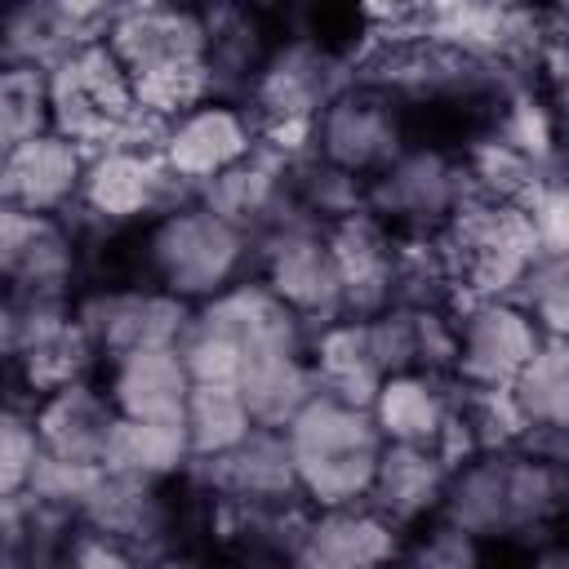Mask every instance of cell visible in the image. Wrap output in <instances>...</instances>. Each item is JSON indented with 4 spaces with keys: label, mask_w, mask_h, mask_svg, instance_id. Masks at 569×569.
<instances>
[{
    "label": "cell",
    "mask_w": 569,
    "mask_h": 569,
    "mask_svg": "<svg viewBox=\"0 0 569 569\" xmlns=\"http://www.w3.org/2000/svg\"><path fill=\"white\" fill-rule=\"evenodd\" d=\"M280 436L293 458L298 498L311 511L356 507L369 498L382 436L365 405H347L329 391H316Z\"/></svg>",
    "instance_id": "1"
},
{
    "label": "cell",
    "mask_w": 569,
    "mask_h": 569,
    "mask_svg": "<svg viewBox=\"0 0 569 569\" xmlns=\"http://www.w3.org/2000/svg\"><path fill=\"white\" fill-rule=\"evenodd\" d=\"M142 262L156 289L182 298L187 307H200L236 280H244V267L253 262V236L187 200L151 218Z\"/></svg>",
    "instance_id": "2"
},
{
    "label": "cell",
    "mask_w": 569,
    "mask_h": 569,
    "mask_svg": "<svg viewBox=\"0 0 569 569\" xmlns=\"http://www.w3.org/2000/svg\"><path fill=\"white\" fill-rule=\"evenodd\" d=\"M44 102L49 129L76 142L84 156L111 147L124 120L138 111L133 84L102 40L67 53L53 71H44Z\"/></svg>",
    "instance_id": "3"
},
{
    "label": "cell",
    "mask_w": 569,
    "mask_h": 569,
    "mask_svg": "<svg viewBox=\"0 0 569 569\" xmlns=\"http://www.w3.org/2000/svg\"><path fill=\"white\" fill-rule=\"evenodd\" d=\"M342 89H351V58L347 53H338L320 36H284L267 49L244 102L253 107L249 116L258 124H276V120L316 124V116Z\"/></svg>",
    "instance_id": "4"
},
{
    "label": "cell",
    "mask_w": 569,
    "mask_h": 569,
    "mask_svg": "<svg viewBox=\"0 0 569 569\" xmlns=\"http://www.w3.org/2000/svg\"><path fill=\"white\" fill-rule=\"evenodd\" d=\"M196 200L164 164L156 151H133V147H98L84 156V178H80V213L98 227H124L142 218H160L173 204Z\"/></svg>",
    "instance_id": "5"
},
{
    "label": "cell",
    "mask_w": 569,
    "mask_h": 569,
    "mask_svg": "<svg viewBox=\"0 0 569 569\" xmlns=\"http://www.w3.org/2000/svg\"><path fill=\"white\" fill-rule=\"evenodd\" d=\"M102 44L124 67L129 84L164 71H200L209 53L204 9L182 4H116Z\"/></svg>",
    "instance_id": "6"
},
{
    "label": "cell",
    "mask_w": 569,
    "mask_h": 569,
    "mask_svg": "<svg viewBox=\"0 0 569 569\" xmlns=\"http://www.w3.org/2000/svg\"><path fill=\"white\" fill-rule=\"evenodd\" d=\"M253 262H258V280L307 325V338L320 325L342 316V284H338L333 258L325 249L320 222H298V227L258 236Z\"/></svg>",
    "instance_id": "7"
},
{
    "label": "cell",
    "mask_w": 569,
    "mask_h": 569,
    "mask_svg": "<svg viewBox=\"0 0 569 569\" xmlns=\"http://www.w3.org/2000/svg\"><path fill=\"white\" fill-rule=\"evenodd\" d=\"M71 320L93 342L98 360H116L147 347H178L191 325V307L156 284L129 289H89L71 302Z\"/></svg>",
    "instance_id": "8"
},
{
    "label": "cell",
    "mask_w": 569,
    "mask_h": 569,
    "mask_svg": "<svg viewBox=\"0 0 569 569\" xmlns=\"http://www.w3.org/2000/svg\"><path fill=\"white\" fill-rule=\"evenodd\" d=\"M471 196L462 160L440 147H405L382 173L369 178V213L391 231H440Z\"/></svg>",
    "instance_id": "9"
},
{
    "label": "cell",
    "mask_w": 569,
    "mask_h": 569,
    "mask_svg": "<svg viewBox=\"0 0 569 569\" xmlns=\"http://www.w3.org/2000/svg\"><path fill=\"white\" fill-rule=\"evenodd\" d=\"M311 151H316V160H325L333 169H347V173L369 182L373 173H382L405 151L400 102L378 93V89H365V84L342 89L316 116Z\"/></svg>",
    "instance_id": "10"
},
{
    "label": "cell",
    "mask_w": 569,
    "mask_h": 569,
    "mask_svg": "<svg viewBox=\"0 0 569 569\" xmlns=\"http://www.w3.org/2000/svg\"><path fill=\"white\" fill-rule=\"evenodd\" d=\"M116 4L76 0H18L0 9V67L53 71L67 53L98 44Z\"/></svg>",
    "instance_id": "11"
},
{
    "label": "cell",
    "mask_w": 569,
    "mask_h": 569,
    "mask_svg": "<svg viewBox=\"0 0 569 569\" xmlns=\"http://www.w3.org/2000/svg\"><path fill=\"white\" fill-rule=\"evenodd\" d=\"M258 124L244 107L236 102H200L191 111H182L178 120L164 124L160 138V164L196 196V187H204L209 178L236 169L249 151H253Z\"/></svg>",
    "instance_id": "12"
},
{
    "label": "cell",
    "mask_w": 569,
    "mask_h": 569,
    "mask_svg": "<svg viewBox=\"0 0 569 569\" xmlns=\"http://www.w3.org/2000/svg\"><path fill=\"white\" fill-rule=\"evenodd\" d=\"M76 525L111 538L116 547H124L138 565L178 547L173 538V502L164 498V485L151 480H133V476H111L98 471L89 498L76 511Z\"/></svg>",
    "instance_id": "13"
},
{
    "label": "cell",
    "mask_w": 569,
    "mask_h": 569,
    "mask_svg": "<svg viewBox=\"0 0 569 569\" xmlns=\"http://www.w3.org/2000/svg\"><path fill=\"white\" fill-rule=\"evenodd\" d=\"M187 480L209 502H240V507H280L298 498L293 458L280 431L253 427L236 449L218 458H191Z\"/></svg>",
    "instance_id": "14"
},
{
    "label": "cell",
    "mask_w": 569,
    "mask_h": 569,
    "mask_svg": "<svg viewBox=\"0 0 569 569\" xmlns=\"http://www.w3.org/2000/svg\"><path fill=\"white\" fill-rule=\"evenodd\" d=\"M191 320L222 333L244 356V365L262 360V356H302L307 351V325L258 276H244L231 289L213 293L209 302L191 307Z\"/></svg>",
    "instance_id": "15"
},
{
    "label": "cell",
    "mask_w": 569,
    "mask_h": 569,
    "mask_svg": "<svg viewBox=\"0 0 569 569\" xmlns=\"http://www.w3.org/2000/svg\"><path fill=\"white\" fill-rule=\"evenodd\" d=\"M453 329H458V356H453L458 387H511V378L542 342L538 325L516 302H476L453 320Z\"/></svg>",
    "instance_id": "16"
},
{
    "label": "cell",
    "mask_w": 569,
    "mask_h": 569,
    "mask_svg": "<svg viewBox=\"0 0 569 569\" xmlns=\"http://www.w3.org/2000/svg\"><path fill=\"white\" fill-rule=\"evenodd\" d=\"M325 249H329L338 284H342V316L347 320H373L387 307H396V280H391L396 231L382 218L360 209L351 218L329 222Z\"/></svg>",
    "instance_id": "17"
},
{
    "label": "cell",
    "mask_w": 569,
    "mask_h": 569,
    "mask_svg": "<svg viewBox=\"0 0 569 569\" xmlns=\"http://www.w3.org/2000/svg\"><path fill=\"white\" fill-rule=\"evenodd\" d=\"M80 240L62 218L0 204V289L71 293Z\"/></svg>",
    "instance_id": "18"
},
{
    "label": "cell",
    "mask_w": 569,
    "mask_h": 569,
    "mask_svg": "<svg viewBox=\"0 0 569 569\" xmlns=\"http://www.w3.org/2000/svg\"><path fill=\"white\" fill-rule=\"evenodd\" d=\"M400 529L365 502L311 511L284 569H391L400 560Z\"/></svg>",
    "instance_id": "19"
},
{
    "label": "cell",
    "mask_w": 569,
    "mask_h": 569,
    "mask_svg": "<svg viewBox=\"0 0 569 569\" xmlns=\"http://www.w3.org/2000/svg\"><path fill=\"white\" fill-rule=\"evenodd\" d=\"M80 178H84V151L62 133L44 129L31 142H22L9 160H0V204L58 218L76 204Z\"/></svg>",
    "instance_id": "20"
},
{
    "label": "cell",
    "mask_w": 569,
    "mask_h": 569,
    "mask_svg": "<svg viewBox=\"0 0 569 569\" xmlns=\"http://www.w3.org/2000/svg\"><path fill=\"white\" fill-rule=\"evenodd\" d=\"M107 400L116 418L133 422H182L191 378L178 347H147L107 360Z\"/></svg>",
    "instance_id": "21"
},
{
    "label": "cell",
    "mask_w": 569,
    "mask_h": 569,
    "mask_svg": "<svg viewBox=\"0 0 569 569\" xmlns=\"http://www.w3.org/2000/svg\"><path fill=\"white\" fill-rule=\"evenodd\" d=\"M445 480H449V467L431 453V445H382L365 507L405 533L422 520H436Z\"/></svg>",
    "instance_id": "22"
},
{
    "label": "cell",
    "mask_w": 569,
    "mask_h": 569,
    "mask_svg": "<svg viewBox=\"0 0 569 569\" xmlns=\"http://www.w3.org/2000/svg\"><path fill=\"white\" fill-rule=\"evenodd\" d=\"M31 418H36L40 453L62 458V462L102 467V449H107V436L116 427V409H111L102 387H93L89 378L67 382V387L40 396Z\"/></svg>",
    "instance_id": "23"
},
{
    "label": "cell",
    "mask_w": 569,
    "mask_h": 569,
    "mask_svg": "<svg viewBox=\"0 0 569 569\" xmlns=\"http://www.w3.org/2000/svg\"><path fill=\"white\" fill-rule=\"evenodd\" d=\"M453 400H458L453 373L409 369V373H391L378 382L369 413H373L382 445H431L440 422L449 418Z\"/></svg>",
    "instance_id": "24"
},
{
    "label": "cell",
    "mask_w": 569,
    "mask_h": 569,
    "mask_svg": "<svg viewBox=\"0 0 569 569\" xmlns=\"http://www.w3.org/2000/svg\"><path fill=\"white\" fill-rule=\"evenodd\" d=\"M436 520L471 533L476 542L511 538V502H507V453H480L449 471Z\"/></svg>",
    "instance_id": "25"
},
{
    "label": "cell",
    "mask_w": 569,
    "mask_h": 569,
    "mask_svg": "<svg viewBox=\"0 0 569 569\" xmlns=\"http://www.w3.org/2000/svg\"><path fill=\"white\" fill-rule=\"evenodd\" d=\"M307 365L316 373V387L347 400V405H365L373 400L382 373L373 365V351H369V329L365 320H329L320 325L311 338H307Z\"/></svg>",
    "instance_id": "26"
},
{
    "label": "cell",
    "mask_w": 569,
    "mask_h": 569,
    "mask_svg": "<svg viewBox=\"0 0 569 569\" xmlns=\"http://www.w3.org/2000/svg\"><path fill=\"white\" fill-rule=\"evenodd\" d=\"M187 462H191V449H187L182 422H133V418H116V427L107 436V449H102V471L151 480V485H164L173 476H187Z\"/></svg>",
    "instance_id": "27"
},
{
    "label": "cell",
    "mask_w": 569,
    "mask_h": 569,
    "mask_svg": "<svg viewBox=\"0 0 569 569\" xmlns=\"http://www.w3.org/2000/svg\"><path fill=\"white\" fill-rule=\"evenodd\" d=\"M236 391L244 400V413L253 427L262 431H284L293 422V413L320 391L316 387V373L307 365V351L302 356H262V360H249L236 378Z\"/></svg>",
    "instance_id": "28"
},
{
    "label": "cell",
    "mask_w": 569,
    "mask_h": 569,
    "mask_svg": "<svg viewBox=\"0 0 569 569\" xmlns=\"http://www.w3.org/2000/svg\"><path fill=\"white\" fill-rule=\"evenodd\" d=\"M507 391L529 427H565L569 422V342L542 338Z\"/></svg>",
    "instance_id": "29"
},
{
    "label": "cell",
    "mask_w": 569,
    "mask_h": 569,
    "mask_svg": "<svg viewBox=\"0 0 569 569\" xmlns=\"http://www.w3.org/2000/svg\"><path fill=\"white\" fill-rule=\"evenodd\" d=\"M462 173H467L471 196L498 200V204H525L547 173H560V164L556 169H538L533 160H525L502 138L489 133V138H476L471 142V151L462 156Z\"/></svg>",
    "instance_id": "30"
},
{
    "label": "cell",
    "mask_w": 569,
    "mask_h": 569,
    "mask_svg": "<svg viewBox=\"0 0 569 569\" xmlns=\"http://www.w3.org/2000/svg\"><path fill=\"white\" fill-rule=\"evenodd\" d=\"M182 431H187L191 458H218V453L236 449L253 431V422H249L236 387H196L191 382V396L182 409Z\"/></svg>",
    "instance_id": "31"
},
{
    "label": "cell",
    "mask_w": 569,
    "mask_h": 569,
    "mask_svg": "<svg viewBox=\"0 0 569 569\" xmlns=\"http://www.w3.org/2000/svg\"><path fill=\"white\" fill-rule=\"evenodd\" d=\"M62 325H71V293L0 289V360L18 365Z\"/></svg>",
    "instance_id": "32"
},
{
    "label": "cell",
    "mask_w": 569,
    "mask_h": 569,
    "mask_svg": "<svg viewBox=\"0 0 569 569\" xmlns=\"http://www.w3.org/2000/svg\"><path fill=\"white\" fill-rule=\"evenodd\" d=\"M493 138H502L511 151H520L525 160H533L538 169H556L560 164V133H556V107L551 98L538 93V84L516 89L502 98V111L493 120Z\"/></svg>",
    "instance_id": "33"
},
{
    "label": "cell",
    "mask_w": 569,
    "mask_h": 569,
    "mask_svg": "<svg viewBox=\"0 0 569 569\" xmlns=\"http://www.w3.org/2000/svg\"><path fill=\"white\" fill-rule=\"evenodd\" d=\"M289 187H293V200L320 222H338V218H351L360 209H369V182L347 173V169H333L325 160H302L293 173H289Z\"/></svg>",
    "instance_id": "34"
},
{
    "label": "cell",
    "mask_w": 569,
    "mask_h": 569,
    "mask_svg": "<svg viewBox=\"0 0 569 569\" xmlns=\"http://www.w3.org/2000/svg\"><path fill=\"white\" fill-rule=\"evenodd\" d=\"M93 365H98V351H93V342L80 333V325L71 320V325H62L53 338H44L31 356H22V360H18V373H22V387H27V391L49 396V391H58V387H67V382H84V378L93 373Z\"/></svg>",
    "instance_id": "35"
},
{
    "label": "cell",
    "mask_w": 569,
    "mask_h": 569,
    "mask_svg": "<svg viewBox=\"0 0 569 569\" xmlns=\"http://www.w3.org/2000/svg\"><path fill=\"white\" fill-rule=\"evenodd\" d=\"M49 129V102H44V76L0 67V160H9L22 142Z\"/></svg>",
    "instance_id": "36"
},
{
    "label": "cell",
    "mask_w": 569,
    "mask_h": 569,
    "mask_svg": "<svg viewBox=\"0 0 569 569\" xmlns=\"http://www.w3.org/2000/svg\"><path fill=\"white\" fill-rule=\"evenodd\" d=\"M511 302L538 325L542 338H565L569 329V267L565 258H538L516 284Z\"/></svg>",
    "instance_id": "37"
},
{
    "label": "cell",
    "mask_w": 569,
    "mask_h": 569,
    "mask_svg": "<svg viewBox=\"0 0 569 569\" xmlns=\"http://www.w3.org/2000/svg\"><path fill=\"white\" fill-rule=\"evenodd\" d=\"M36 458H40V436H36L31 409L0 400V498L27 493Z\"/></svg>",
    "instance_id": "38"
},
{
    "label": "cell",
    "mask_w": 569,
    "mask_h": 569,
    "mask_svg": "<svg viewBox=\"0 0 569 569\" xmlns=\"http://www.w3.org/2000/svg\"><path fill=\"white\" fill-rule=\"evenodd\" d=\"M400 551H405L400 569H485V542H476L471 533H462L445 520H431Z\"/></svg>",
    "instance_id": "39"
},
{
    "label": "cell",
    "mask_w": 569,
    "mask_h": 569,
    "mask_svg": "<svg viewBox=\"0 0 569 569\" xmlns=\"http://www.w3.org/2000/svg\"><path fill=\"white\" fill-rule=\"evenodd\" d=\"M98 471H102V467L62 462V458H49V453H40V458H36V467H31L27 493H31L36 502L53 507V511H67V516H76V511H80V502L89 498V489H93Z\"/></svg>",
    "instance_id": "40"
},
{
    "label": "cell",
    "mask_w": 569,
    "mask_h": 569,
    "mask_svg": "<svg viewBox=\"0 0 569 569\" xmlns=\"http://www.w3.org/2000/svg\"><path fill=\"white\" fill-rule=\"evenodd\" d=\"M529 213V227H533V244L542 258H565L569 249V196H565V178L560 173H547L533 196L520 204Z\"/></svg>",
    "instance_id": "41"
},
{
    "label": "cell",
    "mask_w": 569,
    "mask_h": 569,
    "mask_svg": "<svg viewBox=\"0 0 569 569\" xmlns=\"http://www.w3.org/2000/svg\"><path fill=\"white\" fill-rule=\"evenodd\" d=\"M369 329V351L382 378L391 373H409L418 369V351H413V311L409 307H387L382 316L365 320Z\"/></svg>",
    "instance_id": "42"
},
{
    "label": "cell",
    "mask_w": 569,
    "mask_h": 569,
    "mask_svg": "<svg viewBox=\"0 0 569 569\" xmlns=\"http://www.w3.org/2000/svg\"><path fill=\"white\" fill-rule=\"evenodd\" d=\"M62 569H138V560L124 547H116L111 538H98L89 529H76V538L67 542Z\"/></svg>",
    "instance_id": "43"
},
{
    "label": "cell",
    "mask_w": 569,
    "mask_h": 569,
    "mask_svg": "<svg viewBox=\"0 0 569 569\" xmlns=\"http://www.w3.org/2000/svg\"><path fill=\"white\" fill-rule=\"evenodd\" d=\"M529 569H569V556H565V547L556 542V538H547L538 551H533V565Z\"/></svg>",
    "instance_id": "44"
},
{
    "label": "cell",
    "mask_w": 569,
    "mask_h": 569,
    "mask_svg": "<svg viewBox=\"0 0 569 569\" xmlns=\"http://www.w3.org/2000/svg\"><path fill=\"white\" fill-rule=\"evenodd\" d=\"M0 569H36L18 547H0Z\"/></svg>",
    "instance_id": "45"
},
{
    "label": "cell",
    "mask_w": 569,
    "mask_h": 569,
    "mask_svg": "<svg viewBox=\"0 0 569 569\" xmlns=\"http://www.w3.org/2000/svg\"><path fill=\"white\" fill-rule=\"evenodd\" d=\"M253 569H284V560H258Z\"/></svg>",
    "instance_id": "46"
},
{
    "label": "cell",
    "mask_w": 569,
    "mask_h": 569,
    "mask_svg": "<svg viewBox=\"0 0 569 569\" xmlns=\"http://www.w3.org/2000/svg\"><path fill=\"white\" fill-rule=\"evenodd\" d=\"M0 547H4V525H0Z\"/></svg>",
    "instance_id": "47"
},
{
    "label": "cell",
    "mask_w": 569,
    "mask_h": 569,
    "mask_svg": "<svg viewBox=\"0 0 569 569\" xmlns=\"http://www.w3.org/2000/svg\"><path fill=\"white\" fill-rule=\"evenodd\" d=\"M391 569H396V565H391Z\"/></svg>",
    "instance_id": "48"
}]
</instances>
